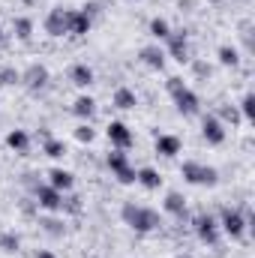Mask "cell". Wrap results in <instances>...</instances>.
Returning a JSON list of instances; mask_svg holds the SVG:
<instances>
[{"mask_svg":"<svg viewBox=\"0 0 255 258\" xmlns=\"http://www.w3.org/2000/svg\"><path fill=\"white\" fill-rule=\"evenodd\" d=\"M120 216H123V222L129 228L138 231V234H150V231H156L162 225V219H159V213L153 207H144V204H135V201H126L120 207Z\"/></svg>","mask_w":255,"mask_h":258,"instance_id":"6da1fadb","label":"cell"},{"mask_svg":"<svg viewBox=\"0 0 255 258\" xmlns=\"http://www.w3.org/2000/svg\"><path fill=\"white\" fill-rule=\"evenodd\" d=\"M168 93H171V99H174V105H177V111L183 114V117H195L198 111H201V102H198V96H195V90H189L186 84H183V78H168Z\"/></svg>","mask_w":255,"mask_h":258,"instance_id":"7a4b0ae2","label":"cell"},{"mask_svg":"<svg viewBox=\"0 0 255 258\" xmlns=\"http://www.w3.org/2000/svg\"><path fill=\"white\" fill-rule=\"evenodd\" d=\"M249 222H252V213H249V210H237V207H222V210H219V228H222L231 240H240Z\"/></svg>","mask_w":255,"mask_h":258,"instance_id":"3957f363","label":"cell"},{"mask_svg":"<svg viewBox=\"0 0 255 258\" xmlns=\"http://www.w3.org/2000/svg\"><path fill=\"white\" fill-rule=\"evenodd\" d=\"M180 174H183V180L192 183V186H216V183H219V171H216L213 165L195 162V159H186V162L180 165Z\"/></svg>","mask_w":255,"mask_h":258,"instance_id":"277c9868","label":"cell"},{"mask_svg":"<svg viewBox=\"0 0 255 258\" xmlns=\"http://www.w3.org/2000/svg\"><path fill=\"white\" fill-rule=\"evenodd\" d=\"M192 228H195V237L201 240V243H207V246H216L219 243V222H216V216H210V213H198L195 219H192Z\"/></svg>","mask_w":255,"mask_h":258,"instance_id":"5b68a950","label":"cell"},{"mask_svg":"<svg viewBox=\"0 0 255 258\" xmlns=\"http://www.w3.org/2000/svg\"><path fill=\"white\" fill-rule=\"evenodd\" d=\"M105 162H108L111 174H114L120 183H135V168L129 165V156L123 153V150H117V147H114V150L108 153V159H105Z\"/></svg>","mask_w":255,"mask_h":258,"instance_id":"8992f818","label":"cell"},{"mask_svg":"<svg viewBox=\"0 0 255 258\" xmlns=\"http://www.w3.org/2000/svg\"><path fill=\"white\" fill-rule=\"evenodd\" d=\"M33 195H36V204H39L42 210H48V213H57V210L63 207V192H57V189L48 186V183H36V186H33Z\"/></svg>","mask_w":255,"mask_h":258,"instance_id":"52a82bcc","label":"cell"},{"mask_svg":"<svg viewBox=\"0 0 255 258\" xmlns=\"http://www.w3.org/2000/svg\"><path fill=\"white\" fill-rule=\"evenodd\" d=\"M48 78H51V72H48V66H45V63H30L24 72H21V78H18V81H21L27 90H33V93H36V90H42V87L48 84Z\"/></svg>","mask_w":255,"mask_h":258,"instance_id":"ba28073f","label":"cell"},{"mask_svg":"<svg viewBox=\"0 0 255 258\" xmlns=\"http://www.w3.org/2000/svg\"><path fill=\"white\" fill-rule=\"evenodd\" d=\"M165 42H168V57H174L177 63H189V36H186V30H171Z\"/></svg>","mask_w":255,"mask_h":258,"instance_id":"9c48e42d","label":"cell"},{"mask_svg":"<svg viewBox=\"0 0 255 258\" xmlns=\"http://www.w3.org/2000/svg\"><path fill=\"white\" fill-rule=\"evenodd\" d=\"M105 132H108V141H111L117 150H129V147L135 144V135H132V129H129L123 120H111Z\"/></svg>","mask_w":255,"mask_h":258,"instance_id":"30bf717a","label":"cell"},{"mask_svg":"<svg viewBox=\"0 0 255 258\" xmlns=\"http://www.w3.org/2000/svg\"><path fill=\"white\" fill-rule=\"evenodd\" d=\"M201 135L207 144H222L225 141V123L216 114H204L201 117Z\"/></svg>","mask_w":255,"mask_h":258,"instance_id":"8fae6325","label":"cell"},{"mask_svg":"<svg viewBox=\"0 0 255 258\" xmlns=\"http://www.w3.org/2000/svg\"><path fill=\"white\" fill-rule=\"evenodd\" d=\"M42 27H45V33L48 36H66L69 33V27H66V9L63 6H54L48 15H45V21H42Z\"/></svg>","mask_w":255,"mask_h":258,"instance_id":"7c38bea8","label":"cell"},{"mask_svg":"<svg viewBox=\"0 0 255 258\" xmlns=\"http://www.w3.org/2000/svg\"><path fill=\"white\" fill-rule=\"evenodd\" d=\"M66 27H69L72 36H84V33H90L93 18H87L81 9H66Z\"/></svg>","mask_w":255,"mask_h":258,"instance_id":"4fadbf2b","label":"cell"},{"mask_svg":"<svg viewBox=\"0 0 255 258\" xmlns=\"http://www.w3.org/2000/svg\"><path fill=\"white\" fill-rule=\"evenodd\" d=\"M138 60L147 66V69L162 72V69H165V51H162L159 45H144V48L138 51Z\"/></svg>","mask_w":255,"mask_h":258,"instance_id":"5bb4252c","label":"cell"},{"mask_svg":"<svg viewBox=\"0 0 255 258\" xmlns=\"http://www.w3.org/2000/svg\"><path fill=\"white\" fill-rule=\"evenodd\" d=\"M48 186H54L57 192H69L75 186V174L66 171V168H51L48 171Z\"/></svg>","mask_w":255,"mask_h":258,"instance_id":"9a60e30c","label":"cell"},{"mask_svg":"<svg viewBox=\"0 0 255 258\" xmlns=\"http://www.w3.org/2000/svg\"><path fill=\"white\" fill-rule=\"evenodd\" d=\"M180 147H183V144H180L177 135H168V132L156 135V153H159V156H168V159H171V156L180 153Z\"/></svg>","mask_w":255,"mask_h":258,"instance_id":"2e32d148","label":"cell"},{"mask_svg":"<svg viewBox=\"0 0 255 258\" xmlns=\"http://www.w3.org/2000/svg\"><path fill=\"white\" fill-rule=\"evenodd\" d=\"M72 114H75L78 120H84V123H87V120L96 114V99H93V96H87V93H84V96H78V99L72 102Z\"/></svg>","mask_w":255,"mask_h":258,"instance_id":"e0dca14e","label":"cell"},{"mask_svg":"<svg viewBox=\"0 0 255 258\" xmlns=\"http://www.w3.org/2000/svg\"><path fill=\"white\" fill-rule=\"evenodd\" d=\"M135 183H141L144 189H150V192H153V189H159V186H162V174H159L156 168L144 165V168H138V171H135Z\"/></svg>","mask_w":255,"mask_h":258,"instance_id":"ac0fdd59","label":"cell"},{"mask_svg":"<svg viewBox=\"0 0 255 258\" xmlns=\"http://www.w3.org/2000/svg\"><path fill=\"white\" fill-rule=\"evenodd\" d=\"M69 81H72L75 87H90V84H93V69L87 63H75L69 69Z\"/></svg>","mask_w":255,"mask_h":258,"instance_id":"d6986e66","label":"cell"},{"mask_svg":"<svg viewBox=\"0 0 255 258\" xmlns=\"http://www.w3.org/2000/svg\"><path fill=\"white\" fill-rule=\"evenodd\" d=\"M162 207H165V213H171V216H177V219L186 216V198L180 192H168L165 201H162Z\"/></svg>","mask_w":255,"mask_h":258,"instance_id":"ffe728a7","label":"cell"},{"mask_svg":"<svg viewBox=\"0 0 255 258\" xmlns=\"http://www.w3.org/2000/svg\"><path fill=\"white\" fill-rule=\"evenodd\" d=\"M111 102H114V108L129 111V108H135V105H138V96H135V90H132V87H117Z\"/></svg>","mask_w":255,"mask_h":258,"instance_id":"44dd1931","label":"cell"},{"mask_svg":"<svg viewBox=\"0 0 255 258\" xmlns=\"http://www.w3.org/2000/svg\"><path fill=\"white\" fill-rule=\"evenodd\" d=\"M6 147L15 150V153H27V147H30V135H27L24 129H12V132L6 135Z\"/></svg>","mask_w":255,"mask_h":258,"instance_id":"7402d4cb","label":"cell"},{"mask_svg":"<svg viewBox=\"0 0 255 258\" xmlns=\"http://www.w3.org/2000/svg\"><path fill=\"white\" fill-rule=\"evenodd\" d=\"M12 30H15V36H18L21 42H30V39H33V18L18 15V18L12 21Z\"/></svg>","mask_w":255,"mask_h":258,"instance_id":"603a6c76","label":"cell"},{"mask_svg":"<svg viewBox=\"0 0 255 258\" xmlns=\"http://www.w3.org/2000/svg\"><path fill=\"white\" fill-rule=\"evenodd\" d=\"M42 153L45 156H51V159H60V156H66V144L60 141V138H45V144H42Z\"/></svg>","mask_w":255,"mask_h":258,"instance_id":"cb8c5ba5","label":"cell"},{"mask_svg":"<svg viewBox=\"0 0 255 258\" xmlns=\"http://www.w3.org/2000/svg\"><path fill=\"white\" fill-rule=\"evenodd\" d=\"M18 246H21V237L15 231H3L0 234V252H18Z\"/></svg>","mask_w":255,"mask_h":258,"instance_id":"d4e9b609","label":"cell"},{"mask_svg":"<svg viewBox=\"0 0 255 258\" xmlns=\"http://www.w3.org/2000/svg\"><path fill=\"white\" fill-rule=\"evenodd\" d=\"M237 111H240V117L243 120H255V93H246L243 99H240V105H237Z\"/></svg>","mask_w":255,"mask_h":258,"instance_id":"484cf974","label":"cell"},{"mask_svg":"<svg viewBox=\"0 0 255 258\" xmlns=\"http://www.w3.org/2000/svg\"><path fill=\"white\" fill-rule=\"evenodd\" d=\"M216 117H219L222 123H231V126H237V123L243 120V117H240V111H237V105H222Z\"/></svg>","mask_w":255,"mask_h":258,"instance_id":"4316f807","label":"cell"},{"mask_svg":"<svg viewBox=\"0 0 255 258\" xmlns=\"http://www.w3.org/2000/svg\"><path fill=\"white\" fill-rule=\"evenodd\" d=\"M39 225L45 228V234H51V237H63V222H60V219L45 216V219H39Z\"/></svg>","mask_w":255,"mask_h":258,"instance_id":"83f0119b","label":"cell"},{"mask_svg":"<svg viewBox=\"0 0 255 258\" xmlns=\"http://www.w3.org/2000/svg\"><path fill=\"white\" fill-rule=\"evenodd\" d=\"M219 63L222 66H240V54H237V48L222 45V48H219Z\"/></svg>","mask_w":255,"mask_h":258,"instance_id":"f1b7e54d","label":"cell"},{"mask_svg":"<svg viewBox=\"0 0 255 258\" xmlns=\"http://www.w3.org/2000/svg\"><path fill=\"white\" fill-rule=\"evenodd\" d=\"M21 72L15 66H0V87H9V84H18Z\"/></svg>","mask_w":255,"mask_h":258,"instance_id":"f546056e","label":"cell"},{"mask_svg":"<svg viewBox=\"0 0 255 258\" xmlns=\"http://www.w3.org/2000/svg\"><path fill=\"white\" fill-rule=\"evenodd\" d=\"M150 33H153L156 39H168L171 27H168V21H165V18H153V21H150Z\"/></svg>","mask_w":255,"mask_h":258,"instance_id":"4dcf8cb0","label":"cell"},{"mask_svg":"<svg viewBox=\"0 0 255 258\" xmlns=\"http://www.w3.org/2000/svg\"><path fill=\"white\" fill-rule=\"evenodd\" d=\"M96 138V132L90 123H81V126H75V141H81V144H90Z\"/></svg>","mask_w":255,"mask_h":258,"instance_id":"1f68e13d","label":"cell"},{"mask_svg":"<svg viewBox=\"0 0 255 258\" xmlns=\"http://www.w3.org/2000/svg\"><path fill=\"white\" fill-rule=\"evenodd\" d=\"M60 210H69V213H81V198H63V207Z\"/></svg>","mask_w":255,"mask_h":258,"instance_id":"d6a6232c","label":"cell"},{"mask_svg":"<svg viewBox=\"0 0 255 258\" xmlns=\"http://www.w3.org/2000/svg\"><path fill=\"white\" fill-rule=\"evenodd\" d=\"M192 69H195V75H210V66L207 63H192Z\"/></svg>","mask_w":255,"mask_h":258,"instance_id":"836d02e7","label":"cell"},{"mask_svg":"<svg viewBox=\"0 0 255 258\" xmlns=\"http://www.w3.org/2000/svg\"><path fill=\"white\" fill-rule=\"evenodd\" d=\"M6 45H9V33H6V30H3V27H0V51H3V48H6Z\"/></svg>","mask_w":255,"mask_h":258,"instance_id":"e575fe53","label":"cell"},{"mask_svg":"<svg viewBox=\"0 0 255 258\" xmlns=\"http://www.w3.org/2000/svg\"><path fill=\"white\" fill-rule=\"evenodd\" d=\"M36 258H57V255H54V252H48V249H39V252H36Z\"/></svg>","mask_w":255,"mask_h":258,"instance_id":"d590c367","label":"cell"},{"mask_svg":"<svg viewBox=\"0 0 255 258\" xmlns=\"http://www.w3.org/2000/svg\"><path fill=\"white\" fill-rule=\"evenodd\" d=\"M174 258H192V255H189V252H177Z\"/></svg>","mask_w":255,"mask_h":258,"instance_id":"8d00e7d4","label":"cell"},{"mask_svg":"<svg viewBox=\"0 0 255 258\" xmlns=\"http://www.w3.org/2000/svg\"><path fill=\"white\" fill-rule=\"evenodd\" d=\"M207 3H222V0H207Z\"/></svg>","mask_w":255,"mask_h":258,"instance_id":"74e56055","label":"cell"},{"mask_svg":"<svg viewBox=\"0 0 255 258\" xmlns=\"http://www.w3.org/2000/svg\"><path fill=\"white\" fill-rule=\"evenodd\" d=\"M90 258H96V255H90Z\"/></svg>","mask_w":255,"mask_h":258,"instance_id":"f35d334b","label":"cell"}]
</instances>
